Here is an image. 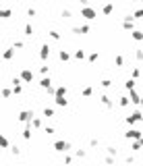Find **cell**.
I'll return each mask as SVG.
<instances>
[{"instance_id": "83f0119b", "label": "cell", "mask_w": 143, "mask_h": 166, "mask_svg": "<svg viewBox=\"0 0 143 166\" xmlns=\"http://www.w3.org/2000/svg\"><path fill=\"white\" fill-rule=\"evenodd\" d=\"M141 104H143V98H141Z\"/></svg>"}, {"instance_id": "e0dca14e", "label": "cell", "mask_w": 143, "mask_h": 166, "mask_svg": "<svg viewBox=\"0 0 143 166\" xmlns=\"http://www.w3.org/2000/svg\"><path fill=\"white\" fill-rule=\"evenodd\" d=\"M133 37H135L137 42H141V40H143V33H141V31H133Z\"/></svg>"}, {"instance_id": "30bf717a", "label": "cell", "mask_w": 143, "mask_h": 166, "mask_svg": "<svg viewBox=\"0 0 143 166\" xmlns=\"http://www.w3.org/2000/svg\"><path fill=\"white\" fill-rule=\"evenodd\" d=\"M13 15V11H8V8H2V11H0V19H8Z\"/></svg>"}, {"instance_id": "7402d4cb", "label": "cell", "mask_w": 143, "mask_h": 166, "mask_svg": "<svg viewBox=\"0 0 143 166\" xmlns=\"http://www.w3.org/2000/svg\"><path fill=\"white\" fill-rule=\"evenodd\" d=\"M75 58H79V60H83V58H85V52H83V50H79V52L75 54Z\"/></svg>"}, {"instance_id": "3957f363", "label": "cell", "mask_w": 143, "mask_h": 166, "mask_svg": "<svg viewBox=\"0 0 143 166\" xmlns=\"http://www.w3.org/2000/svg\"><path fill=\"white\" fill-rule=\"evenodd\" d=\"M21 79L29 83V81H33V73H31L29 69H25V71H21Z\"/></svg>"}, {"instance_id": "277c9868", "label": "cell", "mask_w": 143, "mask_h": 166, "mask_svg": "<svg viewBox=\"0 0 143 166\" xmlns=\"http://www.w3.org/2000/svg\"><path fill=\"white\" fill-rule=\"evenodd\" d=\"M31 116H33L31 112H27V110H23V112L19 114V121H21V123H29V121H31Z\"/></svg>"}, {"instance_id": "4316f807", "label": "cell", "mask_w": 143, "mask_h": 166, "mask_svg": "<svg viewBox=\"0 0 143 166\" xmlns=\"http://www.w3.org/2000/svg\"><path fill=\"white\" fill-rule=\"evenodd\" d=\"M50 35H52L54 40H58V37H60V33H58V31H50Z\"/></svg>"}, {"instance_id": "7c38bea8", "label": "cell", "mask_w": 143, "mask_h": 166, "mask_svg": "<svg viewBox=\"0 0 143 166\" xmlns=\"http://www.w3.org/2000/svg\"><path fill=\"white\" fill-rule=\"evenodd\" d=\"M29 123H31V127H35V129H39V127H42V121H39V118H31Z\"/></svg>"}, {"instance_id": "484cf974", "label": "cell", "mask_w": 143, "mask_h": 166, "mask_svg": "<svg viewBox=\"0 0 143 166\" xmlns=\"http://www.w3.org/2000/svg\"><path fill=\"white\" fill-rule=\"evenodd\" d=\"M139 75H141V73H139V69H133V79H137Z\"/></svg>"}, {"instance_id": "5bb4252c", "label": "cell", "mask_w": 143, "mask_h": 166, "mask_svg": "<svg viewBox=\"0 0 143 166\" xmlns=\"http://www.w3.org/2000/svg\"><path fill=\"white\" fill-rule=\"evenodd\" d=\"M0 148H8V141H6L4 135H0Z\"/></svg>"}, {"instance_id": "8fae6325", "label": "cell", "mask_w": 143, "mask_h": 166, "mask_svg": "<svg viewBox=\"0 0 143 166\" xmlns=\"http://www.w3.org/2000/svg\"><path fill=\"white\" fill-rule=\"evenodd\" d=\"M112 8H114L112 4H104V6H102V13H104V15H110V13H112Z\"/></svg>"}, {"instance_id": "f1b7e54d", "label": "cell", "mask_w": 143, "mask_h": 166, "mask_svg": "<svg viewBox=\"0 0 143 166\" xmlns=\"http://www.w3.org/2000/svg\"><path fill=\"white\" fill-rule=\"evenodd\" d=\"M81 2H85V0H81Z\"/></svg>"}, {"instance_id": "9a60e30c", "label": "cell", "mask_w": 143, "mask_h": 166, "mask_svg": "<svg viewBox=\"0 0 143 166\" xmlns=\"http://www.w3.org/2000/svg\"><path fill=\"white\" fill-rule=\"evenodd\" d=\"M100 102H102V104H106V106H112V102H110V98H108V96H102V98H100Z\"/></svg>"}, {"instance_id": "8992f818", "label": "cell", "mask_w": 143, "mask_h": 166, "mask_svg": "<svg viewBox=\"0 0 143 166\" xmlns=\"http://www.w3.org/2000/svg\"><path fill=\"white\" fill-rule=\"evenodd\" d=\"M137 121H141V114H139V112H135V114H131V116L127 118V123H129V125H135Z\"/></svg>"}, {"instance_id": "9c48e42d", "label": "cell", "mask_w": 143, "mask_h": 166, "mask_svg": "<svg viewBox=\"0 0 143 166\" xmlns=\"http://www.w3.org/2000/svg\"><path fill=\"white\" fill-rule=\"evenodd\" d=\"M127 137H129V139H139V137H141V133L133 129V131H129V133H127Z\"/></svg>"}, {"instance_id": "cb8c5ba5", "label": "cell", "mask_w": 143, "mask_h": 166, "mask_svg": "<svg viewBox=\"0 0 143 166\" xmlns=\"http://www.w3.org/2000/svg\"><path fill=\"white\" fill-rule=\"evenodd\" d=\"M98 56H100V54H98V52H93V54H91V56H89V60H91V62H93V60H98Z\"/></svg>"}, {"instance_id": "44dd1931", "label": "cell", "mask_w": 143, "mask_h": 166, "mask_svg": "<svg viewBox=\"0 0 143 166\" xmlns=\"http://www.w3.org/2000/svg\"><path fill=\"white\" fill-rule=\"evenodd\" d=\"M135 58L137 60H143V50H135Z\"/></svg>"}, {"instance_id": "52a82bcc", "label": "cell", "mask_w": 143, "mask_h": 166, "mask_svg": "<svg viewBox=\"0 0 143 166\" xmlns=\"http://www.w3.org/2000/svg\"><path fill=\"white\" fill-rule=\"evenodd\" d=\"M13 56H15V48H8V50L2 52V58H4V60H11Z\"/></svg>"}, {"instance_id": "ba28073f", "label": "cell", "mask_w": 143, "mask_h": 166, "mask_svg": "<svg viewBox=\"0 0 143 166\" xmlns=\"http://www.w3.org/2000/svg\"><path fill=\"white\" fill-rule=\"evenodd\" d=\"M129 98H131V102H133V104H139V102H141V98H139V93H137L135 89H131V96H129Z\"/></svg>"}, {"instance_id": "6da1fadb", "label": "cell", "mask_w": 143, "mask_h": 166, "mask_svg": "<svg viewBox=\"0 0 143 166\" xmlns=\"http://www.w3.org/2000/svg\"><path fill=\"white\" fill-rule=\"evenodd\" d=\"M81 15H83V19H87V21H91V19H95V11H93V8H89V6H85V8H81Z\"/></svg>"}, {"instance_id": "d6986e66", "label": "cell", "mask_w": 143, "mask_h": 166, "mask_svg": "<svg viewBox=\"0 0 143 166\" xmlns=\"http://www.w3.org/2000/svg\"><path fill=\"white\" fill-rule=\"evenodd\" d=\"M39 85H42V87H46V89H48V87H52V85H50V79H42V83H39Z\"/></svg>"}, {"instance_id": "7a4b0ae2", "label": "cell", "mask_w": 143, "mask_h": 166, "mask_svg": "<svg viewBox=\"0 0 143 166\" xmlns=\"http://www.w3.org/2000/svg\"><path fill=\"white\" fill-rule=\"evenodd\" d=\"M54 148H56L58 152H66V150H70V143H68V141H56Z\"/></svg>"}, {"instance_id": "ac0fdd59", "label": "cell", "mask_w": 143, "mask_h": 166, "mask_svg": "<svg viewBox=\"0 0 143 166\" xmlns=\"http://www.w3.org/2000/svg\"><path fill=\"white\" fill-rule=\"evenodd\" d=\"M0 93H2V98H11V89H8V87H4Z\"/></svg>"}, {"instance_id": "5b68a950", "label": "cell", "mask_w": 143, "mask_h": 166, "mask_svg": "<svg viewBox=\"0 0 143 166\" xmlns=\"http://www.w3.org/2000/svg\"><path fill=\"white\" fill-rule=\"evenodd\" d=\"M39 56H42V60H46L48 56H50V46H48V44H46V46H42V52H39Z\"/></svg>"}, {"instance_id": "ffe728a7", "label": "cell", "mask_w": 143, "mask_h": 166, "mask_svg": "<svg viewBox=\"0 0 143 166\" xmlns=\"http://www.w3.org/2000/svg\"><path fill=\"white\" fill-rule=\"evenodd\" d=\"M44 116H54V110L52 108H44Z\"/></svg>"}, {"instance_id": "4fadbf2b", "label": "cell", "mask_w": 143, "mask_h": 166, "mask_svg": "<svg viewBox=\"0 0 143 166\" xmlns=\"http://www.w3.org/2000/svg\"><path fill=\"white\" fill-rule=\"evenodd\" d=\"M58 56H60V60H62V62H66V60L70 58V56H68V52H64V50H60V54H58Z\"/></svg>"}, {"instance_id": "d4e9b609", "label": "cell", "mask_w": 143, "mask_h": 166, "mask_svg": "<svg viewBox=\"0 0 143 166\" xmlns=\"http://www.w3.org/2000/svg\"><path fill=\"white\" fill-rule=\"evenodd\" d=\"M83 96H91V87H85L83 89Z\"/></svg>"}, {"instance_id": "2e32d148", "label": "cell", "mask_w": 143, "mask_h": 166, "mask_svg": "<svg viewBox=\"0 0 143 166\" xmlns=\"http://www.w3.org/2000/svg\"><path fill=\"white\" fill-rule=\"evenodd\" d=\"M25 33H27V35H33V27H31V23H27V25H25Z\"/></svg>"}, {"instance_id": "603a6c76", "label": "cell", "mask_w": 143, "mask_h": 166, "mask_svg": "<svg viewBox=\"0 0 143 166\" xmlns=\"http://www.w3.org/2000/svg\"><path fill=\"white\" fill-rule=\"evenodd\" d=\"M133 87H135V81L129 79V81H127V89H133Z\"/></svg>"}]
</instances>
